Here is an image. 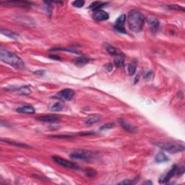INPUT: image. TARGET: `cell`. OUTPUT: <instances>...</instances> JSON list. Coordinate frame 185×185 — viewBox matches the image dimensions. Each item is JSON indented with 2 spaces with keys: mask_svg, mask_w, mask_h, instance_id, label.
Listing matches in <instances>:
<instances>
[{
  "mask_svg": "<svg viewBox=\"0 0 185 185\" xmlns=\"http://www.w3.org/2000/svg\"><path fill=\"white\" fill-rule=\"evenodd\" d=\"M127 23L133 32L139 33L143 30L145 23V16L137 10H132L127 16Z\"/></svg>",
  "mask_w": 185,
  "mask_h": 185,
  "instance_id": "1",
  "label": "cell"
},
{
  "mask_svg": "<svg viewBox=\"0 0 185 185\" xmlns=\"http://www.w3.org/2000/svg\"><path fill=\"white\" fill-rule=\"evenodd\" d=\"M0 59L3 62L13 67L15 69H23L24 67V62L19 56L8 50L1 49Z\"/></svg>",
  "mask_w": 185,
  "mask_h": 185,
  "instance_id": "2",
  "label": "cell"
},
{
  "mask_svg": "<svg viewBox=\"0 0 185 185\" xmlns=\"http://www.w3.org/2000/svg\"><path fill=\"white\" fill-rule=\"evenodd\" d=\"M155 146L160 148L162 150H165L170 153H177L184 150V146L183 145L177 144V143H157Z\"/></svg>",
  "mask_w": 185,
  "mask_h": 185,
  "instance_id": "3",
  "label": "cell"
},
{
  "mask_svg": "<svg viewBox=\"0 0 185 185\" xmlns=\"http://www.w3.org/2000/svg\"><path fill=\"white\" fill-rule=\"evenodd\" d=\"M93 153L89 150H76L70 155V158L75 160L89 161L92 158Z\"/></svg>",
  "mask_w": 185,
  "mask_h": 185,
  "instance_id": "4",
  "label": "cell"
},
{
  "mask_svg": "<svg viewBox=\"0 0 185 185\" xmlns=\"http://www.w3.org/2000/svg\"><path fill=\"white\" fill-rule=\"evenodd\" d=\"M52 159L56 164H59V165L65 167V168H70V169H75L78 170L79 169V166H78L77 164H74V163L70 162V161H67L66 159H64V158H61L60 156H57V155H54L52 156Z\"/></svg>",
  "mask_w": 185,
  "mask_h": 185,
  "instance_id": "5",
  "label": "cell"
},
{
  "mask_svg": "<svg viewBox=\"0 0 185 185\" xmlns=\"http://www.w3.org/2000/svg\"><path fill=\"white\" fill-rule=\"evenodd\" d=\"M177 174H179V167H177V166L174 165L168 172H167L165 175H164L163 177H161V178H160L159 183L160 184H165V183L168 182Z\"/></svg>",
  "mask_w": 185,
  "mask_h": 185,
  "instance_id": "6",
  "label": "cell"
},
{
  "mask_svg": "<svg viewBox=\"0 0 185 185\" xmlns=\"http://www.w3.org/2000/svg\"><path fill=\"white\" fill-rule=\"evenodd\" d=\"M126 19H127V17H126L125 15H122L118 17L117 20L115 21L114 26L115 30L122 33H126L125 28H124Z\"/></svg>",
  "mask_w": 185,
  "mask_h": 185,
  "instance_id": "7",
  "label": "cell"
},
{
  "mask_svg": "<svg viewBox=\"0 0 185 185\" xmlns=\"http://www.w3.org/2000/svg\"><path fill=\"white\" fill-rule=\"evenodd\" d=\"M75 93L73 90L67 88V89H64L59 92L57 96L59 98L63 100H71L75 96Z\"/></svg>",
  "mask_w": 185,
  "mask_h": 185,
  "instance_id": "8",
  "label": "cell"
},
{
  "mask_svg": "<svg viewBox=\"0 0 185 185\" xmlns=\"http://www.w3.org/2000/svg\"><path fill=\"white\" fill-rule=\"evenodd\" d=\"M37 120L43 122H49V123H54V122H59L60 120V116L56 114H47L42 115L36 117Z\"/></svg>",
  "mask_w": 185,
  "mask_h": 185,
  "instance_id": "9",
  "label": "cell"
},
{
  "mask_svg": "<svg viewBox=\"0 0 185 185\" xmlns=\"http://www.w3.org/2000/svg\"><path fill=\"white\" fill-rule=\"evenodd\" d=\"M93 12H93V19H95L96 20H98V21H103V20H106L109 19V13L103 11V10H98Z\"/></svg>",
  "mask_w": 185,
  "mask_h": 185,
  "instance_id": "10",
  "label": "cell"
},
{
  "mask_svg": "<svg viewBox=\"0 0 185 185\" xmlns=\"http://www.w3.org/2000/svg\"><path fill=\"white\" fill-rule=\"evenodd\" d=\"M147 23H148V25L150 30L153 33L156 32L157 30H158V27H159V25H160L159 20H158L157 18H155V17H150L147 19Z\"/></svg>",
  "mask_w": 185,
  "mask_h": 185,
  "instance_id": "11",
  "label": "cell"
},
{
  "mask_svg": "<svg viewBox=\"0 0 185 185\" xmlns=\"http://www.w3.org/2000/svg\"><path fill=\"white\" fill-rule=\"evenodd\" d=\"M16 112L22 114H34L35 112V108L30 105H26L16 109Z\"/></svg>",
  "mask_w": 185,
  "mask_h": 185,
  "instance_id": "12",
  "label": "cell"
},
{
  "mask_svg": "<svg viewBox=\"0 0 185 185\" xmlns=\"http://www.w3.org/2000/svg\"><path fill=\"white\" fill-rule=\"evenodd\" d=\"M105 49L107 51L108 53L114 56H119V55H123V53L121 51H119L118 49L115 48L113 46L110 45V44H105Z\"/></svg>",
  "mask_w": 185,
  "mask_h": 185,
  "instance_id": "13",
  "label": "cell"
},
{
  "mask_svg": "<svg viewBox=\"0 0 185 185\" xmlns=\"http://www.w3.org/2000/svg\"><path fill=\"white\" fill-rule=\"evenodd\" d=\"M119 124H120V125L122 126V128H124L126 131L129 132L134 133L136 132L135 127H133L132 124L128 123V122L123 120V119H120V120H119Z\"/></svg>",
  "mask_w": 185,
  "mask_h": 185,
  "instance_id": "14",
  "label": "cell"
},
{
  "mask_svg": "<svg viewBox=\"0 0 185 185\" xmlns=\"http://www.w3.org/2000/svg\"><path fill=\"white\" fill-rule=\"evenodd\" d=\"M137 60L134 59V60H132L130 62V64H128V67H127V72L130 75H134V73L136 72V69H137Z\"/></svg>",
  "mask_w": 185,
  "mask_h": 185,
  "instance_id": "15",
  "label": "cell"
},
{
  "mask_svg": "<svg viewBox=\"0 0 185 185\" xmlns=\"http://www.w3.org/2000/svg\"><path fill=\"white\" fill-rule=\"evenodd\" d=\"M100 119H101V116L100 115H93V116H90L88 119H87V120L85 121V124L87 125H93V124H95L100 122Z\"/></svg>",
  "mask_w": 185,
  "mask_h": 185,
  "instance_id": "16",
  "label": "cell"
},
{
  "mask_svg": "<svg viewBox=\"0 0 185 185\" xmlns=\"http://www.w3.org/2000/svg\"><path fill=\"white\" fill-rule=\"evenodd\" d=\"M155 160L157 163H164L169 161V158L164 154L163 152H159L158 154L155 155Z\"/></svg>",
  "mask_w": 185,
  "mask_h": 185,
  "instance_id": "17",
  "label": "cell"
},
{
  "mask_svg": "<svg viewBox=\"0 0 185 185\" xmlns=\"http://www.w3.org/2000/svg\"><path fill=\"white\" fill-rule=\"evenodd\" d=\"M107 4L106 2H102V1H94L92 4L90 5V8L92 9L93 11H96V10H100L101 7H103V6Z\"/></svg>",
  "mask_w": 185,
  "mask_h": 185,
  "instance_id": "18",
  "label": "cell"
},
{
  "mask_svg": "<svg viewBox=\"0 0 185 185\" xmlns=\"http://www.w3.org/2000/svg\"><path fill=\"white\" fill-rule=\"evenodd\" d=\"M1 33L2 34H4L6 36L9 37L10 38H12V39H17L18 38V35L17 34L15 33L12 32V31H10L7 29H1Z\"/></svg>",
  "mask_w": 185,
  "mask_h": 185,
  "instance_id": "19",
  "label": "cell"
},
{
  "mask_svg": "<svg viewBox=\"0 0 185 185\" xmlns=\"http://www.w3.org/2000/svg\"><path fill=\"white\" fill-rule=\"evenodd\" d=\"M114 64L117 67H123L124 64V54L123 55L116 56V58L114 59Z\"/></svg>",
  "mask_w": 185,
  "mask_h": 185,
  "instance_id": "20",
  "label": "cell"
},
{
  "mask_svg": "<svg viewBox=\"0 0 185 185\" xmlns=\"http://www.w3.org/2000/svg\"><path fill=\"white\" fill-rule=\"evenodd\" d=\"M88 62H89V59L86 58V57H78V58L75 59V61H74L75 64L79 65V66H82V65L88 63Z\"/></svg>",
  "mask_w": 185,
  "mask_h": 185,
  "instance_id": "21",
  "label": "cell"
},
{
  "mask_svg": "<svg viewBox=\"0 0 185 185\" xmlns=\"http://www.w3.org/2000/svg\"><path fill=\"white\" fill-rule=\"evenodd\" d=\"M18 93L22 95H29L31 93V90L28 86H23L17 90Z\"/></svg>",
  "mask_w": 185,
  "mask_h": 185,
  "instance_id": "22",
  "label": "cell"
},
{
  "mask_svg": "<svg viewBox=\"0 0 185 185\" xmlns=\"http://www.w3.org/2000/svg\"><path fill=\"white\" fill-rule=\"evenodd\" d=\"M2 141L5 142L6 143H7V144H10L11 145V146H18V147H20V148H30V146H27V145L26 144H21V143H15V142H12V141H8V140H4L2 139Z\"/></svg>",
  "mask_w": 185,
  "mask_h": 185,
  "instance_id": "23",
  "label": "cell"
},
{
  "mask_svg": "<svg viewBox=\"0 0 185 185\" xmlns=\"http://www.w3.org/2000/svg\"><path fill=\"white\" fill-rule=\"evenodd\" d=\"M63 107V105L61 103H56L55 104L50 107V110L53 111V112H59V111H61Z\"/></svg>",
  "mask_w": 185,
  "mask_h": 185,
  "instance_id": "24",
  "label": "cell"
},
{
  "mask_svg": "<svg viewBox=\"0 0 185 185\" xmlns=\"http://www.w3.org/2000/svg\"><path fill=\"white\" fill-rule=\"evenodd\" d=\"M85 173H86V175L89 177H93L96 175V171L94 169H92V168L87 169L85 171Z\"/></svg>",
  "mask_w": 185,
  "mask_h": 185,
  "instance_id": "25",
  "label": "cell"
},
{
  "mask_svg": "<svg viewBox=\"0 0 185 185\" xmlns=\"http://www.w3.org/2000/svg\"><path fill=\"white\" fill-rule=\"evenodd\" d=\"M168 8L171 9V10H182L184 11V8L179 5H176V4H170V5H168Z\"/></svg>",
  "mask_w": 185,
  "mask_h": 185,
  "instance_id": "26",
  "label": "cell"
},
{
  "mask_svg": "<svg viewBox=\"0 0 185 185\" xmlns=\"http://www.w3.org/2000/svg\"><path fill=\"white\" fill-rule=\"evenodd\" d=\"M84 4H85V1H75L72 2V5H73L74 7H79V8L83 7Z\"/></svg>",
  "mask_w": 185,
  "mask_h": 185,
  "instance_id": "27",
  "label": "cell"
},
{
  "mask_svg": "<svg viewBox=\"0 0 185 185\" xmlns=\"http://www.w3.org/2000/svg\"><path fill=\"white\" fill-rule=\"evenodd\" d=\"M114 127V124L112 123H109V124H104V125L101 126L100 128V130L103 131V130H110V129L113 128Z\"/></svg>",
  "mask_w": 185,
  "mask_h": 185,
  "instance_id": "28",
  "label": "cell"
},
{
  "mask_svg": "<svg viewBox=\"0 0 185 185\" xmlns=\"http://www.w3.org/2000/svg\"><path fill=\"white\" fill-rule=\"evenodd\" d=\"M119 184H134V181H132V180L130 179H125L124 180V181L122 182H120L118 183Z\"/></svg>",
  "mask_w": 185,
  "mask_h": 185,
  "instance_id": "29",
  "label": "cell"
},
{
  "mask_svg": "<svg viewBox=\"0 0 185 185\" xmlns=\"http://www.w3.org/2000/svg\"><path fill=\"white\" fill-rule=\"evenodd\" d=\"M51 137H54V138H62V139H67V138H72L73 137L71 135H53Z\"/></svg>",
  "mask_w": 185,
  "mask_h": 185,
  "instance_id": "30",
  "label": "cell"
},
{
  "mask_svg": "<svg viewBox=\"0 0 185 185\" xmlns=\"http://www.w3.org/2000/svg\"><path fill=\"white\" fill-rule=\"evenodd\" d=\"M152 75H153V72H152V71H148V72H147L146 74H145L144 78H146V80H148L151 78Z\"/></svg>",
  "mask_w": 185,
  "mask_h": 185,
  "instance_id": "31",
  "label": "cell"
},
{
  "mask_svg": "<svg viewBox=\"0 0 185 185\" xmlns=\"http://www.w3.org/2000/svg\"><path fill=\"white\" fill-rule=\"evenodd\" d=\"M94 134V132H80V135H92V134Z\"/></svg>",
  "mask_w": 185,
  "mask_h": 185,
  "instance_id": "32",
  "label": "cell"
},
{
  "mask_svg": "<svg viewBox=\"0 0 185 185\" xmlns=\"http://www.w3.org/2000/svg\"><path fill=\"white\" fill-rule=\"evenodd\" d=\"M49 57H51V59H53V60H60L61 59H60V57H58V56L57 55H50Z\"/></svg>",
  "mask_w": 185,
  "mask_h": 185,
  "instance_id": "33",
  "label": "cell"
},
{
  "mask_svg": "<svg viewBox=\"0 0 185 185\" xmlns=\"http://www.w3.org/2000/svg\"><path fill=\"white\" fill-rule=\"evenodd\" d=\"M38 73H39V75H42L44 73V70H38V71H37V72H34V74H36V75Z\"/></svg>",
  "mask_w": 185,
  "mask_h": 185,
  "instance_id": "34",
  "label": "cell"
},
{
  "mask_svg": "<svg viewBox=\"0 0 185 185\" xmlns=\"http://www.w3.org/2000/svg\"><path fill=\"white\" fill-rule=\"evenodd\" d=\"M51 50H53V51H54V50H64V51H65V50H66V49H51ZM67 51H72V53H75V51H72V50H70V49H69V50H67Z\"/></svg>",
  "mask_w": 185,
  "mask_h": 185,
  "instance_id": "35",
  "label": "cell"
}]
</instances>
